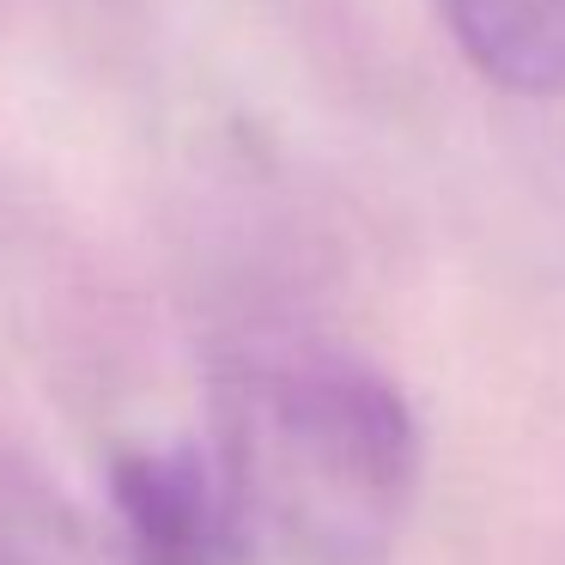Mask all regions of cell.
Segmentation results:
<instances>
[{"label":"cell","instance_id":"obj_1","mask_svg":"<svg viewBox=\"0 0 565 565\" xmlns=\"http://www.w3.org/2000/svg\"><path fill=\"white\" fill-rule=\"evenodd\" d=\"M220 444L249 535L310 565H371L414 492L402 395L334 359L237 371L220 395Z\"/></svg>","mask_w":565,"mask_h":565},{"label":"cell","instance_id":"obj_2","mask_svg":"<svg viewBox=\"0 0 565 565\" xmlns=\"http://www.w3.org/2000/svg\"><path fill=\"white\" fill-rule=\"evenodd\" d=\"M110 504L128 565H244L249 553V523L225 468L189 444L116 456Z\"/></svg>","mask_w":565,"mask_h":565},{"label":"cell","instance_id":"obj_3","mask_svg":"<svg viewBox=\"0 0 565 565\" xmlns=\"http://www.w3.org/2000/svg\"><path fill=\"white\" fill-rule=\"evenodd\" d=\"M462 55L504 92H565V0H444Z\"/></svg>","mask_w":565,"mask_h":565},{"label":"cell","instance_id":"obj_4","mask_svg":"<svg viewBox=\"0 0 565 565\" xmlns=\"http://www.w3.org/2000/svg\"><path fill=\"white\" fill-rule=\"evenodd\" d=\"M0 565H98V541L79 511L0 444Z\"/></svg>","mask_w":565,"mask_h":565}]
</instances>
